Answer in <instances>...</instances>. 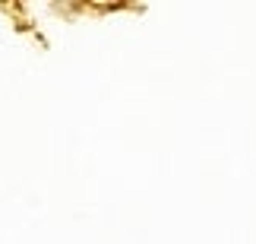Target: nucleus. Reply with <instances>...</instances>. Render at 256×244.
Instances as JSON below:
<instances>
[]
</instances>
